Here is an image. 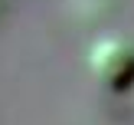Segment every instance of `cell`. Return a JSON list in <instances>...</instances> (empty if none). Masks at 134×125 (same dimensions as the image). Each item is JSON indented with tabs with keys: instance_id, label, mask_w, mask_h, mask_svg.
<instances>
[{
	"instance_id": "obj_1",
	"label": "cell",
	"mask_w": 134,
	"mask_h": 125,
	"mask_svg": "<svg viewBox=\"0 0 134 125\" xmlns=\"http://www.w3.org/2000/svg\"><path fill=\"white\" fill-rule=\"evenodd\" d=\"M92 79L108 92H124L134 86V43L124 36H98L85 56Z\"/></svg>"
}]
</instances>
